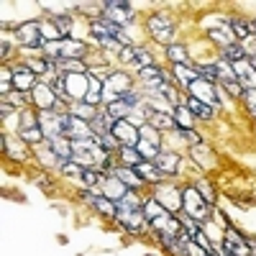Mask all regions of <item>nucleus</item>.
I'll return each instance as SVG.
<instances>
[{"label": "nucleus", "mask_w": 256, "mask_h": 256, "mask_svg": "<svg viewBox=\"0 0 256 256\" xmlns=\"http://www.w3.org/2000/svg\"><path fill=\"white\" fill-rule=\"evenodd\" d=\"M44 49L49 56L56 59H80L84 54V44L82 41H44Z\"/></svg>", "instance_id": "1"}, {"label": "nucleus", "mask_w": 256, "mask_h": 256, "mask_svg": "<svg viewBox=\"0 0 256 256\" xmlns=\"http://www.w3.org/2000/svg\"><path fill=\"white\" fill-rule=\"evenodd\" d=\"M62 134L64 138H72V141H88L90 136L95 138L92 128L77 116H62Z\"/></svg>", "instance_id": "2"}, {"label": "nucleus", "mask_w": 256, "mask_h": 256, "mask_svg": "<svg viewBox=\"0 0 256 256\" xmlns=\"http://www.w3.org/2000/svg\"><path fill=\"white\" fill-rule=\"evenodd\" d=\"M182 205H184L187 216H190L192 220H198V223H205V220H208V202L202 200V195H200L195 187H190V190L184 192Z\"/></svg>", "instance_id": "3"}, {"label": "nucleus", "mask_w": 256, "mask_h": 256, "mask_svg": "<svg viewBox=\"0 0 256 256\" xmlns=\"http://www.w3.org/2000/svg\"><path fill=\"white\" fill-rule=\"evenodd\" d=\"M110 134H113V136H116V141H118V144H123V146H136V144L141 141L138 128H136L131 120H116Z\"/></svg>", "instance_id": "4"}, {"label": "nucleus", "mask_w": 256, "mask_h": 256, "mask_svg": "<svg viewBox=\"0 0 256 256\" xmlns=\"http://www.w3.org/2000/svg\"><path fill=\"white\" fill-rule=\"evenodd\" d=\"M105 18L110 20V24L120 26V24H131V20L136 18L134 8L128 6V3H105Z\"/></svg>", "instance_id": "5"}, {"label": "nucleus", "mask_w": 256, "mask_h": 256, "mask_svg": "<svg viewBox=\"0 0 256 256\" xmlns=\"http://www.w3.org/2000/svg\"><path fill=\"white\" fill-rule=\"evenodd\" d=\"M62 116L64 113H52V110H41L38 113V128L44 131V136L49 138H59L62 134Z\"/></svg>", "instance_id": "6"}, {"label": "nucleus", "mask_w": 256, "mask_h": 256, "mask_svg": "<svg viewBox=\"0 0 256 256\" xmlns=\"http://www.w3.org/2000/svg\"><path fill=\"white\" fill-rule=\"evenodd\" d=\"M148 31H152V36L156 41H162V44H169L172 36H174V26L166 16H154L152 20H148Z\"/></svg>", "instance_id": "7"}, {"label": "nucleus", "mask_w": 256, "mask_h": 256, "mask_svg": "<svg viewBox=\"0 0 256 256\" xmlns=\"http://www.w3.org/2000/svg\"><path fill=\"white\" fill-rule=\"evenodd\" d=\"M223 244H226V254L228 256H251V246L238 236L236 230H226V236H223Z\"/></svg>", "instance_id": "8"}, {"label": "nucleus", "mask_w": 256, "mask_h": 256, "mask_svg": "<svg viewBox=\"0 0 256 256\" xmlns=\"http://www.w3.org/2000/svg\"><path fill=\"white\" fill-rule=\"evenodd\" d=\"M92 34L98 36V38H116V41H120V44H126V34L120 31V26H116V24H110V20H92Z\"/></svg>", "instance_id": "9"}, {"label": "nucleus", "mask_w": 256, "mask_h": 256, "mask_svg": "<svg viewBox=\"0 0 256 256\" xmlns=\"http://www.w3.org/2000/svg\"><path fill=\"white\" fill-rule=\"evenodd\" d=\"M233 72H236V80L244 90H256V70L251 67V62H238L233 64Z\"/></svg>", "instance_id": "10"}, {"label": "nucleus", "mask_w": 256, "mask_h": 256, "mask_svg": "<svg viewBox=\"0 0 256 256\" xmlns=\"http://www.w3.org/2000/svg\"><path fill=\"white\" fill-rule=\"evenodd\" d=\"M116 220L131 233H138L144 226V210H118L116 212Z\"/></svg>", "instance_id": "11"}, {"label": "nucleus", "mask_w": 256, "mask_h": 256, "mask_svg": "<svg viewBox=\"0 0 256 256\" xmlns=\"http://www.w3.org/2000/svg\"><path fill=\"white\" fill-rule=\"evenodd\" d=\"M18 38L26 46H41L44 44V34H41V24H24L18 28Z\"/></svg>", "instance_id": "12"}, {"label": "nucleus", "mask_w": 256, "mask_h": 256, "mask_svg": "<svg viewBox=\"0 0 256 256\" xmlns=\"http://www.w3.org/2000/svg\"><path fill=\"white\" fill-rule=\"evenodd\" d=\"M10 82H13V88H16L18 92H26V90H31L34 84H36V72H34L31 67H18V70L13 72Z\"/></svg>", "instance_id": "13"}, {"label": "nucleus", "mask_w": 256, "mask_h": 256, "mask_svg": "<svg viewBox=\"0 0 256 256\" xmlns=\"http://www.w3.org/2000/svg\"><path fill=\"white\" fill-rule=\"evenodd\" d=\"M141 80L148 84V88H154V92H164V90L169 88V82H166V77H164V72H162L159 67H146V70H141Z\"/></svg>", "instance_id": "14"}, {"label": "nucleus", "mask_w": 256, "mask_h": 256, "mask_svg": "<svg viewBox=\"0 0 256 256\" xmlns=\"http://www.w3.org/2000/svg\"><path fill=\"white\" fill-rule=\"evenodd\" d=\"M102 187H105V198L113 200V202H118V200H123V198L128 195V187H126L116 174L105 177V180H102Z\"/></svg>", "instance_id": "15"}, {"label": "nucleus", "mask_w": 256, "mask_h": 256, "mask_svg": "<svg viewBox=\"0 0 256 256\" xmlns=\"http://www.w3.org/2000/svg\"><path fill=\"white\" fill-rule=\"evenodd\" d=\"M190 92H192V98H198L200 102H216V108H218V95L212 92V88H210V82H202V80H195L190 84Z\"/></svg>", "instance_id": "16"}, {"label": "nucleus", "mask_w": 256, "mask_h": 256, "mask_svg": "<svg viewBox=\"0 0 256 256\" xmlns=\"http://www.w3.org/2000/svg\"><path fill=\"white\" fill-rule=\"evenodd\" d=\"M152 226L159 230V236H180L182 233V223L172 216H162V218L152 220Z\"/></svg>", "instance_id": "17"}, {"label": "nucleus", "mask_w": 256, "mask_h": 256, "mask_svg": "<svg viewBox=\"0 0 256 256\" xmlns=\"http://www.w3.org/2000/svg\"><path fill=\"white\" fill-rule=\"evenodd\" d=\"M120 59L128 62V64H136V67L146 70V67H152V56H148L144 49H120Z\"/></svg>", "instance_id": "18"}, {"label": "nucleus", "mask_w": 256, "mask_h": 256, "mask_svg": "<svg viewBox=\"0 0 256 256\" xmlns=\"http://www.w3.org/2000/svg\"><path fill=\"white\" fill-rule=\"evenodd\" d=\"M131 105H128V102H123V100H110L108 102V110H105V116H108L113 123L116 120H128V118H131Z\"/></svg>", "instance_id": "19"}, {"label": "nucleus", "mask_w": 256, "mask_h": 256, "mask_svg": "<svg viewBox=\"0 0 256 256\" xmlns=\"http://www.w3.org/2000/svg\"><path fill=\"white\" fill-rule=\"evenodd\" d=\"M88 195V200L102 212V216H108V218H116V212H118V208H116V202L113 200H108L105 195H92V192H84Z\"/></svg>", "instance_id": "20"}, {"label": "nucleus", "mask_w": 256, "mask_h": 256, "mask_svg": "<svg viewBox=\"0 0 256 256\" xmlns=\"http://www.w3.org/2000/svg\"><path fill=\"white\" fill-rule=\"evenodd\" d=\"M31 98H34V102L38 105L41 110H54V105H56L54 92H52L49 88H44V84H41V88H36V92H34Z\"/></svg>", "instance_id": "21"}, {"label": "nucleus", "mask_w": 256, "mask_h": 256, "mask_svg": "<svg viewBox=\"0 0 256 256\" xmlns=\"http://www.w3.org/2000/svg\"><path fill=\"white\" fill-rule=\"evenodd\" d=\"M192 123H195V116L187 105H177L174 108V126H180L182 131H192Z\"/></svg>", "instance_id": "22"}, {"label": "nucleus", "mask_w": 256, "mask_h": 256, "mask_svg": "<svg viewBox=\"0 0 256 256\" xmlns=\"http://www.w3.org/2000/svg\"><path fill=\"white\" fill-rule=\"evenodd\" d=\"M102 100V80L100 77H90L88 80V92H84V102L98 105Z\"/></svg>", "instance_id": "23"}, {"label": "nucleus", "mask_w": 256, "mask_h": 256, "mask_svg": "<svg viewBox=\"0 0 256 256\" xmlns=\"http://www.w3.org/2000/svg\"><path fill=\"white\" fill-rule=\"evenodd\" d=\"M156 166L162 174H174L177 166H180V156L177 154H159L156 156Z\"/></svg>", "instance_id": "24"}, {"label": "nucleus", "mask_w": 256, "mask_h": 256, "mask_svg": "<svg viewBox=\"0 0 256 256\" xmlns=\"http://www.w3.org/2000/svg\"><path fill=\"white\" fill-rule=\"evenodd\" d=\"M126 187H138L141 184V177H138V172L136 169H131V166H123V169H116L113 172Z\"/></svg>", "instance_id": "25"}, {"label": "nucleus", "mask_w": 256, "mask_h": 256, "mask_svg": "<svg viewBox=\"0 0 256 256\" xmlns=\"http://www.w3.org/2000/svg\"><path fill=\"white\" fill-rule=\"evenodd\" d=\"M187 108L192 110V116H198V118H205V120L212 118V108H210L208 102H200L198 98H190L187 100Z\"/></svg>", "instance_id": "26"}, {"label": "nucleus", "mask_w": 256, "mask_h": 256, "mask_svg": "<svg viewBox=\"0 0 256 256\" xmlns=\"http://www.w3.org/2000/svg\"><path fill=\"white\" fill-rule=\"evenodd\" d=\"M113 131V120L105 116V113H98L92 118V134L95 136H105V134H110Z\"/></svg>", "instance_id": "27"}, {"label": "nucleus", "mask_w": 256, "mask_h": 256, "mask_svg": "<svg viewBox=\"0 0 256 256\" xmlns=\"http://www.w3.org/2000/svg\"><path fill=\"white\" fill-rule=\"evenodd\" d=\"M162 216H169V212H166V208H164L159 200H148V202H144V218L156 220V218H162Z\"/></svg>", "instance_id": "28"}, {"label": "nucleus", "mask_w": 256, "mask_h": 256, "mask_svg": "<svg viewBox=\"0 0 256 256\" xmlns=\"http://www.w3.org/2000/svg\"><path fill=\"white\" fill-rule=\"evenodd\" d=\"M136 172L141 174V180H148V182H159V180L164 177V174L159 172V166H156V164L152 166V162H144V164H138V166H136Z\"/></svg>", "instance_id": "29"}, {"label": "nucleus", "mask_w": 256, "mask_h": 256, "mask_svg": "<svg viewBox=\"0 0 256 256\" xmlns=\"http://www.w3.org/2000/svg\"><path fill=\"white\" fill-rule=\"evenodd\" d=\"M136 148H138V154L144 156V162H156V156H159V146L152 144V141H146V138H141L136 144Z\"/></svg>", "instance_id": "30"}, {"label": "nucleus", "mask_w": 256, "mask_h": 256, "mask_svg": "<svg viewBox=\"0 0 256 256\" xmlns=\"http://www.w3.org/2000/svg\"><path fill=\"white\" fill-rule=\"evenodd\" d=\"M120 159L128 164V166H138V164H144V156L138 154V148L136 146H120Z\"/></svg>", "instance_id": "31"}, {"label": "nucleus", "mask_w": 256, "mask_h": 256, "mask_svg": "<svg viewBox=\"0 0 256 256\" xmlns=\"http://www.w3.org/2000/svg\"><path fill=\"white\" fill-rule=\"evenodd\" d=\"M52 152L54 154H59L62 159H70V156H74V152H72V144L64 138V136H59V138H52Z\"/></svg>", "instance_id": "32"}, {"label": "nucleus", "mask_w": 256, "mask_h": 256, "mask_svg": "<svg viewBox=\"0 0 256 256\" xmlns=\"http://www.w3.org/2000/svg\"><path fill=\"white\" fill-rule=\"evenodd\" d=\"M20 138L24 141H28V144H38L41 138H44V131L34 123V126H28V123H24V128H20Z\"/></svg>", "instance_id": "33"}, {"label": "nucleus", "mask_w": 256, "mask_h": 256, "mask_svg": "<svg viewBox=\"0 0 256 256\" xmlns=\"http://www.w3.org/2000/svg\"><path fill=\"white\" fill-rule=\"evenodd\" d=\"M230 34L238 36V38H248L251 36V24L244 20V18H233L230 20Z\"/></svg>", "instance_id": "34"}, {"label": "nucleus", "mask_w": 256, "mask_h": 256, "mask_svg": "<svg viewBox=\"0 0 256 256\" xmlns=\"http://www.w3.org/2000/svg\"><path fill=\"white\" fill-rule=\"evenodd\" d=\"M148 126H152V128H172L174 126V118L172 116H169V113H152V116H148Z\"/></svg>", "instance_id": "35"}, {"label": "nucleus", "mask_w": 256, "mask_h": 256, "mask_svg": "<svg viewBox=\"0 0 256 256\" xmlns=\"http://www.w3.org/2000/svg\"><path fill=\"white\" fill-rule=\"evenodd\" d=\"M223 59H226V62H233V64H238V62L246 59V49L238 46V44H230V46L223 49Z\"/></svg>", "instance_id": "36"}, {"label": "nucleus", "mask_w": 256, "mask_h": 256, "mask_svg": "<svg viewBox=\"0 0 256 256\" xmlns=\"http://www.w3.org/2000/svg\"><path fill=\"white\" fill-rule=\"evenodd\" d=\"M108 84H110V90H113V100H118L123 92H128V77L126 74H113V80Z\"/></svg>", "instance_id": "37"}, {"label": "nucleus", "mask_w": 256, "mask_h": 256, "mask_svg": "<svg viewBox=\"0 0 256 256\" xmlns=\"http://www.w3.org/2000/svg\"><path fill=\"white\" fill-rule=\"evenodd\" d=\"M72 113L77 116V118H82V120H92L98 113H95V105H90V102H77V105H72Z\"/></svg>", "instance_id": "38"}, {"label": "nucleus", "mask_w": 256, "mask_h": 256, "mask_svg": "<svg viewBox=\"0 0 256 256\" xmlns=\"http://www.w3.org/2000/svg\"><path fill=\"white\" fill-rule=\"evenodd\" d=\"M174 72H177V77L182 80V84H187V88H190V84L195 82V80H200L198 70H190L187 64H177V67H174Z\"/></svg>", "instance_id": "39"}, {"label": "nucleus", "mask_w": 256, "mask_h": 256, "mask_svg": "<svg viewBox=\"0 0 256 256\" xmlns=\"http://www.w3.org/2000/svg\"><path fill=\"white\" fill-rule=\"evenodd\" d=\"M210 38H212V41H218L223 49L233 44V34H230V31H220V28H212V31H210Z\"/></svg>", "instance_id": "40"}, {"label": "nucleus", "mask_w": 256, "mask_h": 256, "mask_svg": "<svg viewBox=\"0 0 256 256\" xmlns=\"http://www.w3.org/2000/svg\"><path fill=\"white\" fill-rule=\"evenodd\" d=\"M41 34H44V38L49 41H64V34L54 26V24H46V26H41Z\"/></svg>", "instance_id": "41"}, {"label": "nucleus", "mask_w": 256, "mask_h": 256, "mask_svg": "<svg viewBox=\"0 0 256 256\" xmlns=\"http://www.w3.org/2000/svg\"><path fill=\"white\" fill-rule=\"evenodd\" d=\"M198 74H200L205 82L218 80V74H216V64H200V67H198Z\"/></svg>", "instance_id": "42"}, {"label": "nucleus", "mask_w": 256, "mask_h": 256, "mask_svg": "<svg viewBox=\"0 0 256 256\" xmlns=\"http://www.w3.org/2000/svg\"><path fill=\"white\" fill-rule=\"evenodd\" d=\"M82 177H84V182H88V184H98V182H102V180H105V177H100V172H98L95 166L84 169V172H82Z\"/></svg>", "instance_id": "43"}, {"label": "nucleus", "mask_w": 256, "mask_h": 256, "mask_svg": "<svg viewBox=\"0 0 256 256\" xmlns=\"http://www.w3.org/2000/svg\"><path fill=\"white\" fill-rule=\"evenodd\" d=\"M169 56H172L177 64H187V54L182 46H174V44H169Z\"/></svg>", "instance_id": "44"}, {"label": "nucleus", "mask_w": 256, "mask_h": 256, "mask_svg": "<svg viewBox=\"0 0 256 256\" xmlns=\"http://www.w3.org/2000/svg\"><path fill=\"white\" fill-rule=\"evenodd\" d=\"M52 24L64 34V31H67V28L72 26V18H70V16H54V18H52Z\"/></svg>", "instance_id": "45"}, {"label": "nucleus", "mask_w": 256, "mask_h": 256, "mask_svg": "<svg viewBox=\"0 0 256 256\" xmlns=\"http://www.w3.org/2000/svg\"><path fill=\"white\" fill-rule=\"evenodd\" d=\"M195 190H198V192H202V200H205L208 205L212 202V190H210V184H208L205 180H200V182L195 184Z\"/></svg>", "instance_id": "46"}, {"label": "nucleus", "mask_w": 256, "mask_h": 256, "mask_svg": "<svg viewBox=\"0 0 256 256\" xmlns=\"http://www.w3.org/2000/svg\"><path fill=\"white\" fill-rule=\"evenodd\" d=\"M141 138H146V141H152V144H159V136H156V128H152V126H144L141 128Z\"/></svg>", "instance_id": "47"}, {"label": "nucleus", "mask_w": 256, "mask_h": 256, "mask_svg": "<svg viewBox=\"0 0 256 256\" xmlns=\"http://www.w3.org/2000/svg\"><path fill=\"white\" fill-rule=\"evenodd\" d=\"M244 98H246V105H248L251 116L256 118V90H244Z\"/></svg>", "instance_id": "48"}, {"label": "nucleus", "mask_w": 256, "mask_h": 256, "mask_svg": "<svg viewBox=\"0 0 256 256\" xmlns=\"http://www.w3.org/2000/svg\"><path fill=\"white\" fill-rule=\"evenodd\" d=\"M62 172H64V174H70V177H72V174H82V172H84V169H82V166H80L77 162H72V164L67 162V164H64V166H62Z\"/></svg>", "instance_id": "49"}, {"label": "nucleus", "mask_w": 256, "mask_h": 256, "mask_svg": "<svg viewBox=\"0 0 256 256\" xmlns=\"http://www.w3.org/2000/svg\"><path fill=\"white\" fill-rule=\"evenodd\" d=\"M187 254H190V256H208V251H205L200 244H195V241L187 244Z\"/></svg>", "instance_id": "50"}, {"label": "nucleus", "mask_w": 256, "mask_h": 256, "mask_svg": "<svg viewBox=\"0 0 256 256\" xmlns=\"http://www.w3.org/2000/svg\"><path fill=\"white\" fill-rule=\"evenodd\" d=\"M118 100H123V102H128V105H136V102H138V95L128 90V92H123V95H120Z\"/></svg>", "instance_id": "51"}, {"label": "nucleus", "mask_w": 256, "mask_h": 256, "mask_svg": "<svg viewBox=\"0 0 256 256\" xmlns=\"http://www.w3.org/2000/svg\"><path fill=\"white\" fill-rule=\"evenodd\" d=\"M182 134L187 136V141H190V144H200V136H198V134H192V131H182Z\"/></svg>", "instance_id": "52"}, {"label": "nucleus", "mask_w": 256, "mask_h": 256, "mask_svg": "<svg viewBox=\"0 0 256 256\" xmlns=\"http://www.w3.org/2000/svg\"><path fill=\"white\" fill-rule=\"evenodd\" d=\"M8 113H13V108H10L8 102H3V116H8Z\"/></svg>", "instance_id": "53"}]
</instances>
